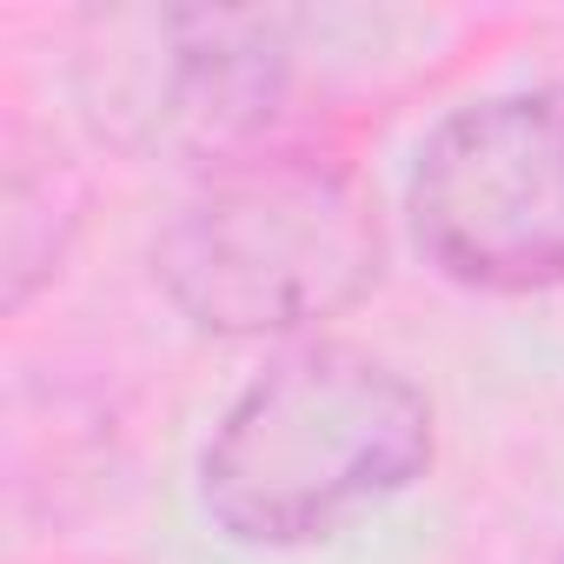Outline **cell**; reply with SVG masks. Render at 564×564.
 Segmentation results:
<instances>
[{
	"label": "cell",
	"instance_id": "6da1fadb",
	"mask_svg": "<svg viewBox=\"0 0 564 564\" xmlns=\"http://www.w3.org/2000/svg\"><path fill=\"white\" fill-rule=\"evenodd\" d=\"M432 399L359 346H306L265 366L199 452V505L232 544L286 551L432 471Z\"/></svg>",
	"mask_w": 564,
	"mask_h": 564
},
{
	"label": "cell",
	"instance_id": "7a4b0ae2",
	"mask_svg": "<svg viewBox=\"0 0 564 564\" xmlns=\"http://www.w3.org/2000/svg\"><path fill=\"white\" fill-rule=\"evenodd\" d=\"M153 265L166 300L206 333H300L372 293L379 219L319 160H252L166 226Z\"/></svg>",
	"mask_w": 564,
	"mask_h": 564
},
{
	"label": "cell",
	"instance_id": "3957f363",
	"mask_svg": "<svg viewBox=\"0 0 564 564\" xmlns=\"http://www.w3.org/2000/svg\"><path fill=\"white\" fill-rule=\"evenodd\" d=\"M405 206L425 259L458 286H564V87L452 107L419 140Z\"/></svg>",
	"mask_w": 564,
	"mask_h": 564
},
{
	"label": "cell",
	"instance_id": "277c9868",
	"mask_svg": "<svg viewBox=\"0 0 564 564\" xmlns=\"http://www.w3.org/2000/svg\"><path fill=\"white\" fill-rule=\"evenodd\" d=\"M279 67L286 54L259 14H100L80 54V100L113 147L219 160L265 127Z\"/></svg>",
	"mask_w": 564,
	"mask_h": 564
}]
</instances>
